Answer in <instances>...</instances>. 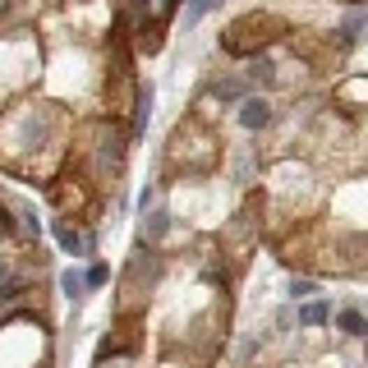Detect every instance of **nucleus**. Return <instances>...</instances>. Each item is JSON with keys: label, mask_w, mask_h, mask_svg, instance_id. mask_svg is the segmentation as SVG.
Segmentation results:
<instances>
[{"label": "nucleus", "mask_w": 368, "mask_h": 368, "mask_svg": "<svg viewBox=\"0 0 368 368\" xmlns=\"http://www.w3.org/2000/svg\"><path fill=\"white\" fill-rule=\"evenodd\" d=\"M267 120H272V106L263 97H249L244 106H240V124H244V129H263Z\"/></svg>", "instance_id": "1"}, {"label": "nucleus", "mask_w": 368, "mask_h": 368, "mask_svg": "<svg viewBox=\"0 0 368 368\" xmlns=\"http://www.w3.org/2000/svg\"><path fill=\"white\" fill-rule=\"evenodd\" d=\"M327 318H332V309H327V304H309V309L300 313V323H304V327H323Z\"/></svg>", "instance_id": "2"}, {"label": "nucleus", "mask_w": 368, "mask_h": 368, "mask_svg": "<svg viewBox=\"0 0 368 368\" xmlns=\"http://www.w3.org/2000/svg\"><path fill=\"white\" fill-rule=\"evenodd\" d=\"M60 286H65V295H69V300H78V295L88 290V277H78V272H74V267H69V272H65V277H60Z\"/></svg>", "instance_id": "3"}, {"label": "nucleus", "mask_w": 368, "mask_h": 368, "mask_svg": "<svg viewBox=\"0 0 368 368\" xmlns=\"http://www.w3.org/2000/svg\"><path fill=\"white\" fill-rule=\"evenodd\" d=\"M364 28H368V10H355L346 19V42H359V33H364Z\"/></svg>", "instance_id": "4"}, {"label": "nucleus", "mask_w": 368, "mask_h": 368, "mask_svg": "<svg viewBox=\"0 0 368 368\" xmlns=\"http://www.w3.org/2000/svg\"><path fill=\"white\" fill-rule=\"evenodd\" d=\"M341 327H346L350 336H368V323H364V318H359L355 309H346V313H341Z\"/></svg>", "instance_id": "5"}, {"label": "nucleus", "mask_w": 368, "mask_h": 368, "mask_svg": "<svg viewBox=\"0 0 368 368\" xmlns=\"http://www.w3.org/2000/svg\"><path fill=\"white\" fill-rule=\"evenodd\" d=\"M166 226H170L166 212H152V216H147V235H152V240H161V235H166Z\"/></svg>", "instance_id": "6"}, {"label": "nucleus", "mask_w": 368, "mask_h": 368, "mask_svg": "<svg viewBox=\"0 0 368 368\" xmlns=\"http://www.w3.org/2000/svg\"><path fill=\"white\" fill-rule=\"evenodd\" d=\"M240 97H244L240 83H216V101H240Z\"/></svg>", "instance_id": "7"}, {"label": "nucleus", "mask_w": 368, "mask_h": 368, "mask_svg": "<svg viewBox=\"0 0 368 368\" xmlns=\"http://www.w3.org/2000/svg\"><path fill=\"white\" fill-rule=\"evenodd\" d=\"M207 10H212V0H193V5H189V14H184V23H198Z\"/></svg>", "instance_id": "8"}, {"label": "nucleus", "mask_w": 368, "mask_h": 368, "mask_svg": "<svg viewBox=\"0 0 368 368\" xmlns=\"http://www.w3.org/2000/svg\"><path fill=\"white\" fill-rule=\"evenodd\" d=\"M60 244H65L69 253H83V240H78L74 230H60Z\"/></svg>", "instance_id": "9"}, {"label": "nucleus", "mask_w": 368, "mask_h": 368, "mask_svg": "<svg viewBox=\"0 0 368 368\" xmlns=\"http://www.w3.org/2000/svg\"><path fill=\"white\" fill-rule=\"evenodd\" d=\"M253 78H263V83H272V60H253V69H249Z\"/></svg>", "instance_id": "10"}, {"label": "nucleus", "mask_w": 368, "mask_h": 368, "mask_svg": "<svg viewBox=\"0 0 368 368\" xmlns=\"http://www.w3.org/2000/svg\"><path fill=\"white\" fill-rule=\"evenodd\" d=\"M290 295H295V300H304V295H313V281H295V286H290Z\"/></svg>", "instance_id": "11"}, {"label": "nucleus", "mask_w": 368, "mask_h": 368, "mask_svg": "<svg viewBox=\"0 0 368 368\" xmlns=\"http://www.w3.org/2000/svg\"><path fill=\"white\" fill-rule=\"evenodd\" d=\"M0 290H14V281H10V272L0 267Z\"/></svg>", "instance_id": "12"}]
</instances>
